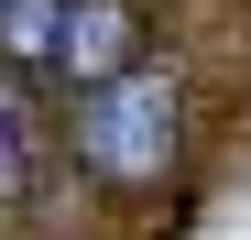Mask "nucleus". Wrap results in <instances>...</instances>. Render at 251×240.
<instances>
[{"mask_svg": "<svg viewBox=\"0 0 251 240\" xmlns=\"http://www.w3.org/2000/svg\"><path fill=\"white\" fill-rule=\"evenodd\" d=\"M76 153L109 186H153L175 164V66H120L76 98Z\"/></svg>", "mask_w": 251, "mask_h": 240, "instance_id": "1", "label": "nucleus"}, {"mask_svg": "<svg viewBox=\"0 0 251 240\" xmlns=\"http://www.w3.org/2000/svg\"><path fill=\"white\" fill-rule=\"evenodd\" d=\"M55 66L88 76V88H99V76H120V66H131V11H120V0H76L66 33H55Z\"/></svg>", "mask_w": 251, "mask_h": 240, "instance_id": "2", "label": "nucleus"}, {"mask_svg": "<svg viewBox=\"0 0 251 240\" xmlns=\"http://www.w3.org/2000/svg\"><path fill=\"white\" fill-rule=\"evenodd\" d=\"M0 196H22V131L0 120Z\"/></svg>", "mask_w": 251, "mask_h": 240, "instance_id": "3", "label": "nucleus"}]
</instances>
